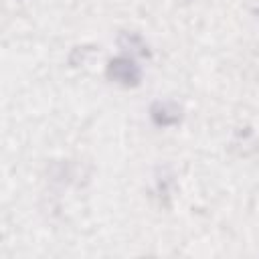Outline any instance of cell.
Wrapping results in <instances>:
<instances>
[{
    "instance_id": "6da1fadb",
    "label": "cell",
    "mask_w": 259,
    "mask_h": 259,
    "mask_svg": "<svg viewBox=\"0 0 259 259\" xmlns=\"http://www.w3.org/2000/svg\"><path fill=\"white\" fill-rule=\"evenodd\" d=\"M113 67H117V69H121V73H111L115 79H119L121 83H136L138 81V69L130 63V61H115V63H111Z\"/></svg>"
}]
</instances>
